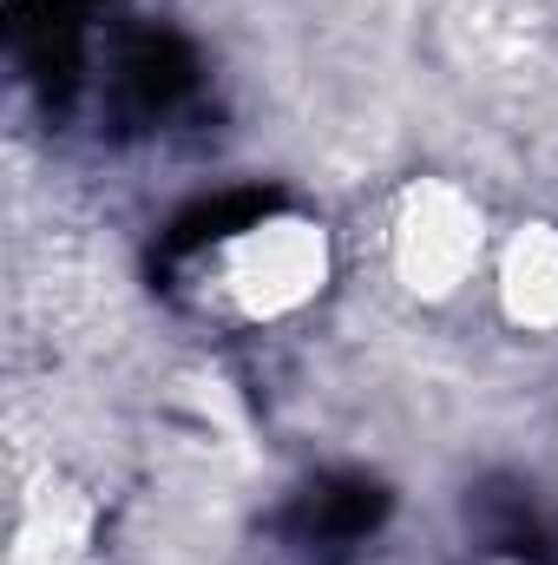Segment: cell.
<instances>
[{"label": "cell", "instance_id": "obj_1", "mask_svg": "<svg viewBox=\"0 0 558 565\" xmlns=\"http://www.w3.org/2000/svg\"><path fill=\"white\" fill-rule=\"evenodd\" d=\"M388 520V493L362 473H322L296 493L289 507V533L309 546V553H348L362 546L375 526Z\"/></svg>", "mask_w": 558, "mask_h": 565}, {"label": "cell", "instance_id": "obj_2", "mask_svg": "<svg viewBox=\"0 0 558 565\" xmlns=\"http://www.w3.org/2000/svg\"><path fill=\"white\" fill-rule=\"evenodd\" d=\"M112 93H119V113H126V119H164V113H178V106L197 93V53H191L178 33H164V26L132 33V40L119 46Z\"/></svg>", "mask_w": 558, "mask_h": 565}, {"label": "cell", "instance_id": "obj_3", "mask_svg": "<svg viewBox=\"0 0 558 565\" xmlns=\"http://www.w3.org/2000/svg\"><path fill=\"white\" fill-rule=\"evenodd\" d=\"M466 520H473L480 540H486L493 553H506V559H533V565L552 559V520L539 513L533 487H519V480H486V487L466 500Z\"/></svg>", "mask_w": 558, "mask_h": 565}, {"label": "cell", "instance_id": "obj_4", "mask_svg": "<svg viewBox=\"0 0 558 565\" xmlns=\"http://www.w3.org/2000/svg\"><path fill=\"white\" fill-rule=\"evenodd\" d=\"M277 211H282V191H257V184H250V191H217V198H204V204H191V211L171 217L164 257H191V250H204V244H224V237H237V231L277 217Z\"/></svg>", "mask_w": 558, "mask_h": 565}]
</instances>
